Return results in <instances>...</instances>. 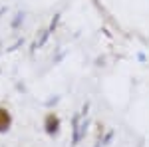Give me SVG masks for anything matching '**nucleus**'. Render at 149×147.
<instances>
[{
	"mask_svg": "<svg viewBox=\"0 0 149 147\" xmlns=\"http://www.w3.org/2000/svg\"><path fill=\"white\" fill-rule=\"evenodd\" d=\"M42 127L48 137H58L62 131V117L58 111H46L42 119Z\"/></svg>",
	"mask_w": 149,
	"mask_h": 147,
	"instance_id": "nucleus-1",
	"label": "nucleus"
},
{
	"mask_svg": "<svg viewBox=\"0 0 149 147\" xmlns=\"http://www.w3.org/2000/svg\"><path fill=\"white\" fill-rule=\"evenodd\" d=\"M12 123H14L12 111L6 107V105H0V133H8Z\"/></svg>",
	"mask_w": 149,
	"mask_h": 147,
	"instance_id": "nucleus-2",
	"label": "nucleus"
}]
</instances>
